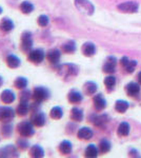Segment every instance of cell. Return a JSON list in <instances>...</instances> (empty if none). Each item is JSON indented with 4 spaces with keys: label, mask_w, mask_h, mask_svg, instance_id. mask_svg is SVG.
Here are the masks:
<instances>
[{
    "label": "cell",
    "mask_w": 141,
    "mask_h": 158,
    "mask_svg": "<svg viewBox=\"0 0 141 158\" xmlns=\"http://www.w3.org/2000/svg\"><path fill=\"white\" fill-rule=\"evenodd\" d=\"M57 73L60 77L68 80L70 78H73L78 74V68L75 64H71V63H64V64H60L57 67Z\"/></svg>",
    "instance_id": "cell-1"
},
{
    "label": "cell",
    "mask_w": 141,
    "mask_h": 158,
    "mask_svg": "<svg viewBox=\"0 0 141 158\" xmlns=\"http://www.w3.org/2000/svg\"><path fill=\"white\" fill-rule=\"evenodd\" d=\"M34 124L32 123V121H22L20 123H18L17 126V132L20 134V136L27 138V137H32L35 134L34 130Z\"/></svg>",
    "instance_id": "cell-2"
},
{
    "label": "cell",
    "mask_w": 141,
    "mask_h": 158,
    "mask_svg": "<svg viewBox=\"0 0 141 158\" xmlns=\"http://www.w3.org/2000/svg\"><path fill=\"white\" fill-rule=\"evenodd\" d=\"M32 97L35 102L41 103L42 101L48 100L50 98V91L47 88H44V86H36L33 90Z\"/></svg>",
    "instance_id": "cell-3"
},
{
    "label": "cell",
    "mask_w": 141,
    "mask_h": 158,
    "mask_svg": "<svg viewBox=\"0 0 141 158\" xmlns=\"http://www.w3.org/2000/svg\"><path fill=\"white\" fill-rule=\"evenodd\" d=\"M75 6L79 12L84 15L89 16V15L94 14L95 7L93 3L91 1H89V0H75Z\"/></svg>",
    "instance_id": "cell-4"
},
{
    "label": "cell",
    "mask_w": 141,
    "mask_h": 158,
    "mask_svg": "<svg viewBox=\"0 0 141 158\" xmlns=\"http://www.w3.org/2000/svg\"><path fill=\"white\" fill-rule=\"evenodd\" d=\"M20 47H21L22 52L27 53L33 48V38H32V33L29 31H24L21 35V43H20Z\"/></svg>",
    "instance_id": "cell-5"
},
{
    "label": "cell",
    "mask_w": 141,
    "mask_h": 158,
    "mask_svg": "<svg viewBox=\"0 0 141 158\" xmlns=\"http://www.w3.org/2000/svg\"><path fill=\"white\" fill-rule=\"evenodd\" d=\"M27 58L32 63L34 64H40L45 58V53L41 49H35L31 50L27 55Z\"/></svg>",
    "instance_id": "cell-6"
},
{
    "label": "cell",
    "mask_w": 141,
    "mask_h": 158,
    "mask_svg": "<svg viewBox=\"0 0 141 158\" xmlns=\"http://www.w3.org/2000/svg\"><path fill=\"white\" fill-rule=\"evenodd\" d=\"M15 117V111L10 106H0V121L10 122Z\"/></svg>",
    "instance_id": "cell-7"
},
{
    "label": "cell",
    "mask_w": 141,
    "mask_h": 158,
    "mask_svg": "<svg viewBox=\"0 0 141 158\" xmlns=\"http://www.w3.org/2000/svg\"><path fill=\"white\" fill-rule=\"evenodd\" d=\"M0 157H19L17 148L13 144H7L0 149Z\"/></svg>",
    "instance_id": "cell-8"
},
{
    "label": "cell",
    "mask_w": 141,
    "mask_h": 158,
    "mask_svg": "<svg viewBox=\"0 0 141 158\" xmlns=\"http://www.w3.org/2000/svg\"><path fill=\"white\" fill-rule=\"evenodd\" d=\"M138 6L137 2L135 1H127L124 2V3H121L118 6V10L120 12H123V13H129V14H132V13H136L138 11Z\"/></svg>",
    "instance_id": "cell-9"
},
{
    "label": "cell",
    "mask_w": 141,
    "mask_h": 158,
    "mask_svg": "<svg viewBox=\"0 0 141 158\" xmlns=\"http://www.w3.org/2000/svg\"><path fill=\"white\" fill-rule=\"evenodd\" d=\"M31 121L37 128H42L45 124V122H47V117H45L44 113H42V112H35L34 115L31 118Z\"/></svg>",
    "instance_id": "cell-10"
},
{
    "label": "cell",
    "mask_w": 141,
    "mask_h": 158,
    "mask_svg": "<svg viewBox=\"0 0 141 158\" xmlns=\"http://www.w3.org/2000/svg\"><path fill=\"white\" fill-rule=\"evenodd\" d=\"M45 57H47V59L48 60V62H50L51 64H57L59 62V60H60L61 53H60V51L57 49H52L47 53Z\"/></svg>",
    "instance_id": "cell-11"
},
{
    "label": "cell",
    "mask_w": 141,
    "mask_h": 158,
    "mask_svg": "<svg viewBox=\"0 0 141 158\" xmlns=\"http://www.w3.org/2000/svg\"><path fill=\"white\" fill-rule=\"evenodd\" d=\"M116 64H117V60L115 57L113 56H110L106 59V63L103 64V72L104 73H109L112 74L116 71Z\"/></svg>",
    "instance_id": "cell-12"
},
{
    "label": "cell",
    "mask_w": 141,
    "mask_h": 158,
    "mask_svg": "<svg viewBox=\"0 0 141 158\" xmlns=\"http://www.w3.org/2000/svg\"><path fill=\"white\" fill-rule=\"evenodd\" d=\"M0 99L3 103L6 104H10L12 102H14L15 99H16V95L15 93L11 90H4L0 95Z\"/></svg>",
    "instance_id": "cell-13"
},
{
    "label": "cell",
    "mask_w": 141,
    "mask_h": 158,
    "mask_svg": "<svg viewBox=\"0 0 141 158\" xmlns=\"http://www.w3.org/2000/svg\"><path fill=\"white\" fill-rule=\"evenodd\" d=\"M82 99H83V96L79 91L72 90L70 93L68 94V100L70 101L71 103H74V104L79 103L82 101Z\"/></svg>",
    "instance_id": "cell-14"
},
{
    "label": "cell",
    "mask_w": 141,
    "mask_h": 158,
    "mask_svg": "<svg viewBox=\"0 0 141 158\" xmlns=\"http://www.w3.org/2000/svg\"><path fill=\"white\" fill-rule=\"evenodd\" d=\"M93 102H94L95 109H96L97 111H102V110H104V108L106 106V101L101 94H97V95L95 96L93 99Z\"/></svg>",
    "instance_id": "cell-15"
},
{
    "label": "cell",
    "mask_w": 141,
    "mask_h": 158,
    "mask_svg": "<svg viewBox=\"0 0 141 158\" xmlns=\"http://www.w3.org/2000/svg\"><path fill=\"white\" fill-rule=\"evenodd\" d=\"M0 30L3 33H10L11 31L14 30V22L10 18H3L0 21Z\"/></svg>",
    "instance_id": "cell-16"
},
{
    "label": "cell",
    "mask_w": 141,
    "mask_h": 158,
    "mask_svg": "<svg viewBox=\"0 0 141 158\" xmlns=\"http://www.w3.org/2000/svg\"><path fill=\"white\" fill-rule=\"evenodd\" d=\"M81 50H82L83 55L86 56V57H92L96 53V47H95L93 42H85L82 45V49Z\"/></svg>",
    "instance_id": "cell-17"
},
{
    "label": "cell",
    "mask_w": 141,
    "mask_h": 158,
    "mask_svg": "<svg viewBox=\"0 0 141 158\" xmlns=\"http://www.w3.org/2000/svg\"><path fill=\"white\" fill-rule=\"evenodd\" d=\"M29 155L33 158H42L44 157V150L38 144H35L30 149Z\"/></svg>",
    "instance_id": "cell-18"
},
{
    "label": "cell",
    "mask_w": 141,
    "mask_h": 158,
    "mask_svg": "<svg viewBox=\"0 0 141 158\" xmlns=\"http://www.w3.org/2000/svg\"><path fill=\"white\" fill-rule=\"evenodd\" d=\"M6 61L7 67L10 69H17L21 64V60H20L16 55H13V54L7 56Z\"/></svg>",
    "instance_id": "cell-19"
},
{
    "label": "cell",
    "mask_w": 141,
    "mask_h": 158,
    "mask_svg": "<svg viewBox=\"0 0 141 158\" xmlns=\"http://www.w3.org/2000/svg\"><path fill=\"white\" fill-rule=\"evenodd\" d=\"M29 110H30V106H29V103H27V101H20L16 109V113L18 116L24 117L27 115Z\"/></svg>",
    "instance_id": "cell-20"
},
{
    "label": "cell",
    "mask_w": 141,
    "mask_h": 158,
    "mask_svg": "<svg viewBox=\"0 0 141 158\" xmlns=\"http://www.w3.org/2000/svg\"><path fill=\"white\" fill-rule=\"evenodd\" d=\"M77 136H78L79 139L89 140L93 137V131H92L91 129L86 128V127H83V128L79 129L78 133H77Z\"/></svg>",
    "instance_id": "cell-21"
},
{
    "label": "cell",
    "mask_w": 141,
    "mask_h": 158,
    "mask_svg": "<svg viewBox=\"0 0 141 158\" xmlns=\"http://www.w3.org/2000/svg\"><path fill=\"white\" fill-rule=\"evenodd\" d=\"M59 152L63 155H68V154H71L72 153V143L68 140H63L60 144H59Z\"/></svg>",
    "instance_id": "cell-22"
},
{
    "label": "cell",
    "mask_w": 141,
    "mask_h": 158,
    "mask_svg": "<svg viewBox=\"0 0 141 158\" xmlns=\"http://www.w3.org/2000/svg\"><path fill=\"white\" fill-rule=\"evenodd\" d=\"M71 118L76 122H80L83 120V112L78 108H73L71 110Z\"/></svg>",
    "instance_id": "cell-23"
},
{
    "label": "cell",
    "mask_w": 141,
    "mask_h": 158,
    "mask_svg": "<svg viewBox=\"0 0 141 158\" xmlns=\"http://www.w3.org/2000/svg\"><path fill=\"white\" fill-rule=\"evenodd\" d=\"M140 92V85L136 82H131L126 85V93L129 96H136Z\"/></svg>",
    "instance_id": "cell-24"
},
{
    "label": "cell",
    "mask_w": 141,
    "mask_h": 158,
    "mask_svg": "<svg viewBox=\"0 0 141 158\" xmlns=\"http://www.w3.org/2000/svg\"><path fill=\"white\" fill-rule=\"evenodd\" d=\"M83 91L86 95H94L97 91V85L93 81H88V82L84 83Z\"/></svg>",
    "instance_id": "cell-25"
},
{
    "label": "cell",
    "mask_w": 141,
    "mask_h": 158,
    "mask_svg": "<svg viewBox=\"0 0 141 158\" xmlns=\"http://www.w3.org/2000/svg\"><path fill=\"white\" fill-rule=\"evenodd\" d=\"M19 9H20V11H21V13H23L25 15H29L34 11V4L30 1H23V2H21Z\"/></svg>",
    "instance_id": "cell-26"
},
{
    "label": "cell",
    "mask_w": 141,
    "mask_h": 158,
    "mask_svg": "<svg viewBox=\"0 0 141 158\" xmlns=\"http://www.w3.org/2000/svg\"><path fill=\"white\" fill-rule=\"evenodd\" d=\"M50 116H51V118L55 119V120H59V119H61L63 116L62 109H61L60 106H54L50 112Z\"/></svg>",
    "instance_id": "cell-27"
},
{
    "label": "cell",
    "mask_w": 141,
    "mask_h": 158,
    "mask_svg": "<svg viewBox=\"0 0 141 158\" xmlns=\"http://www.w3.org/2000/svg\"><path fill=\"white\" fill-rule=\"evenodd\" d=\"M84 155H85V157H89V158L97 157L98 156V149H97L95 144H89V146H88V148L85 149Z\"/></svg>",
    "instance_id": "cell-28"
},
{
    "label": "cell",
    "mask_w": 141,
    "mask_h": 158,
    "mask_svg": "<svg viewBox=\"0 0 141 158\" xmlns=\"http://www.w3.org/2000/svg\"><path fill=\"white\" fill-rule=\"evenodd\" d=\"M118 135L121 137L127 136L130 133V124L127 122H121L120 126L118 127Z\"/></svg>",
    "instance_id": "cell-29"
},
{
    "label": "cell",
    "mask_w": 141,
    "mask_h": 158,
    "mask_svg": "<svg viewBox=\"0 0 141 158\" xmlns=\"http://www.w3.org/2000/svg\"><path fill=\"white\" fill-rule=\"evenodd\" d=\"M61 50H62L64 53H66V54H73V53L76 51V43L74 41L66 42L64 44H62Z\"/></svg>",
    "instance_id": "cell-30"
},
{
    "label": "cell",
    "mask_w": 141,
    "mask_h": 158,
    "mask_svg": "<svg viewBox=\"0 0 141 158\" xmlns=\"http://www.w3.org/2000/svg\"><path fill=\"white\" fill-rule=\"evenodd\" d=\"M14 86L18 90H24L27 86V79L25 77H18L14 81Z\"/></svg>",
    "instance_id": "cell-31"
},
{
    "label": "cell",
    "mask_w": 141,
    "mask_h": 158,
    "mask_svg": "<svg viewBox=\"0 0 141 158\" xmlns=\"http://www.w3.org/2000/svg\"><path fill=\"white\" fill-rule=\"evenodd\" d=\"M109 117L106 115H97L93 118V122L96 127H103L107 122Z\"/></svg>",
    "instance_id": "cell-32"
},
{
    "label": "cell",
    "mask_w": 141,
    "mask_h": 158,
    "mask_svg": "<svg viewBox=\"0 0 141 158\" xmlns=\"http://www.w3.org/2000/svg\"><path fill=\"white\" fill-rule=\"evenodd\" d=\"M12 133H13L12 124H10L9 122H6V124H3V126L1 127V134H2V136L6 137V138H9V137L12 135Z\"/></svg>",
    "instance_id": "cell-33"
},
{
    "label": "cell",
    "mask_w": 141,
    "mask_h": 158,
    "mask_svg": "<svg viewBox=\"0 0 141 158\" xmlns=\"http://www.w3.org/2000/svg\"><path fill=\"white\" fill-rule=\"evenodd\" d=\"M115 109L119 113H124L127 109H129V103L124 100H118L115 104Z\"/></svg>",
    "instance_id": "cell-34"
},
{
    "label": "cell",
    "mask_w": 141,
    "mask_h": 158,
    "mask_svg": "<svg viewBox=\"0 0 141 158\" xmlns=\"http://www.w3.org/2000/svg\"><path fill=\"white\" fill-rule=\"evenodd\" d=\"M99 150L101 153H107L111 150V143H110L109 140L102 139L99 143Z\"/></svg>",
    "instance_id": "cell-35"
},
{
    "label": "cell",
    "mask_w": 141,
    "mask_h": 158,
    "mask_svg": "<svg viewBox=\"0 0 141 158\" xmlns=\"http://www.w3.org/2000/svg\"><path fill=\"white\" fill-rule=\"evenodd\" d=\"M48 22H50V18H48V16H47V15H40V16L38 17V19H37L38 25H39V27H48Z\"/></svg>",
    "instance_id": "cell-36"
},
{
    "label": "cell",
    "mask_w": 141,
    "mask_h": 158,
    "mask_svg": "<svg viewBox=\"0 0 141 158\" xmlns=\"http://www.w3.org/2000/svg\"><path fill=\"white\" fill-rule=\"evenodd\" d=\"M104 85L109 90H112L113 88L116 85V78L114 76H107V77L104 79Z\"/></svg>",
    "instance_id": "cell-37"
},
{
    "label": "cell",
    "mask_w": 141,
    "mask_h": 158,
    "mask_svg": "<svg viewBox=\"0 0 141 158\" xmlns=\"http://www.w3.org/2000/svg\"><path fill=\"white\" fill-rule=\"evenodd\" d=\"M32 94H31V91L30 90H27V89H24V90L21 91V93H20L19 95V100L20 101H27L29 102L30 98L32 97Z\"/></svg>",
    "instance_id": "cell-38"
},
{
    "label": "cell",
    "mask_w": 141,
    "mask_h": 158,
    "mask_svg": "<svg viewBox=\"0 0 141 158\" xmlns=\"http://www.w3.org/2000/svg\"><path fill=\"white\" fill-rule=\"evenodd\" d=\"M17 148L21 150V151H24V150H27V148H29V142L23 138L18 139L17 140Z\"/></svg>",
    "instance_id": "cell-39"
},
{
    "label": "cell",
    "mask_w": 141,
    "mask_h": 158,
    "mask_svg": "<svg viewBox=\"0 0 141 158\" xmlns=\"http://www.w3.org/2000/svg\"><path fill=\"white\" fill-rule=\"evenodd\" d=\"M136 65H137V62H136L135 60H132V61L130 60V62L127 63V65L125 67V70H126L127 73H133L135 71Z\"/></svg>",
    "instance_id": "cell-40"
},
{
    "label": "cell",
    "mask_w": 141,
    "mask_h": 158,
    "mask_svg": "<svg viewBox=\"0 0 141 158\" xmlns=\"http://www.w3.org/2000/svg\"><path fill=\"white\" fill-rule=\"evenodd\" d=\"M130 62V60H129V58L127 57H123V58H121V61H120V63H121V65L122 67H126L127 65V63Z\"/></svg>",
    "instance_id": "cell-41"
},
{
    "label": "cell",
    "mask_w": 141,
    "mask_h": 158,
    "mask_svg": "<svg viewBox=\"0 0 141 158\" xmlns=\"http://www.w3.org/2000/svg\"><path fill=\"white\" fill-rule=\"evenodd\" d=\"M130 156H136V157H140V155H138V152L136 150H132L130 152Z\"/></svg>",
    "instance_id": "cell-42"
},
{
    "label": "cell",
    "mask_w": 141,
    "mask_h": 158,
    "mask_svg": "<svg viewBox=\"0 0 141 158\" xmlns=\"http://www.w3.org/2000/svg\"><path fill=\"white\" fill-rule=\"evenodd\" d=\"M138 81H139V83L141 85V72L138 74Z\"/></svg>",
    "instance_id": "cell-43"
},
{
    "label": "cell",
    "mask_w": 141,
    "mask_h": 158,
    "mask_svg": "<svg viewBox=\"0 0 141 158\" xmlns=\"http://www.w3.org/2000/svg\"><path fill=\"white\" fill-rule=\"evenodd\" d=\"M2 85H3V78L0 76V86H1Z\"/></svg>",
    "instance_id": "cell-44"
},
{
    "label": "cell",
    "mask_w": 141,
    "mask_h": 158,
    "mask_svg": "<svg viewBox=\"0 0 141 158\" xmlns=\"http://www.w3.org/2000/svg\"><path fill=\"white\" fill-rule=\"evenodd\" d=\"M1 13H2V9L0 7V14H1Z\"/></svg>",
    "instance_id": "cell-45"
}]
</instances>
